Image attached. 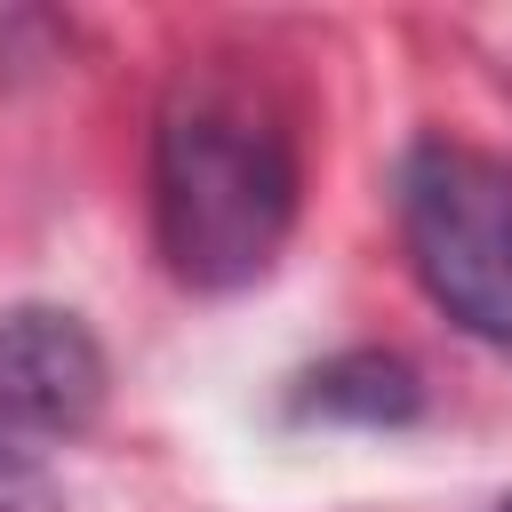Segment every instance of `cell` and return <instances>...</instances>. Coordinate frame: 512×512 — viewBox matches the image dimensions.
I'll use <instances>...</instances> for the list:
<instances>
[{
    "label": "cell",
    "instance_id": "6da1fadb",
    "mask_svg": "<svg viewBox=\"0 0 512 512\" xmlns=\"http://www.w3.org/2000/svg\"><path fill=\"white\" fill-rule=\"evenodd\" d=\"M304 208V152L280 88L232 56H200L152 112V240L200 296L256 288Z\"/></svg>",
    "mask_w": 512,
    "mask_h": 512
},
{
    "label": "cell",
    "instance_id": "7a4b0ae2",
    "mask_svg": "<svg viewBox=\"0 0 512 512\" xmlns=\"http://www.w3.org/2000/svg\"><path fill=\"white\" fill-rule=\"evenodd\" d=\"M400 248L424 296L480 344L512 352V160L456 136H424L392 176Z\"/></svg>",
    "mask_w": 512,
    "mask_h": 512
},
{
    "label": "cell",
    "instance_id": "3957f363",
    "mask_svg": "<svg viewBox=\"0 0 512 512\" xmlns=\"http://www.w3.org/2000/svg\"><path fill=\"white\" fill-rule=\"evenodd\" d=\"M104 344L64 304L0 312V440H72L104 408Z\"/></svg>",
    "mask_w": 512,
    "mask_h": 512
},
{
    "label": "cell",
    "instance_id": "277c9868",
    "mask_svg": "<svg viewBox=\"0 0 512 512\" xmlns=\"http://www.w3.org/2000/svg\"><path fill=\"white\" fill-rule=\"evenodd\" d=\"M416 408H424V392L400 352H344V360L312 368L296 392V416H328V424H408Z\"/></svg>",
    "mask_w": 512,
    "mask_h": 512
},
{
    "label": "cell",
    "instance_id": "5b68a950",
    "mask_svg": "<svg viewBox=\"0 0 512 512\" xmlns=\"http://www.w3.org/2000/svg\"><path fill=\"white\" fill-rule=\"evenodd\" d=\"M496 512H512V496H504V504H496Z\"/></svg>",
    "mask_w": 512,
    "mask_h": 512
}]
</instances>
